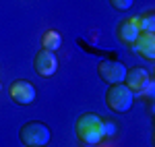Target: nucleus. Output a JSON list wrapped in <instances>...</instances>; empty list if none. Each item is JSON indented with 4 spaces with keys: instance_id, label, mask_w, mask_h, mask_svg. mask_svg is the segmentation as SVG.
<instances>
[{
    "instance_id": "nucleus-1",
    "label": "nucleus",
    "mask_w": 155,
    "mask_h": 147,
    "mask_svg": "<svg viewBox=\"0 0 155 147\" xmlns=\"http://www.w3.org/2000/svg\"><path fill=\"white\" fill-rule=\"evenodd\" d=\"M101 116H97L95 112H85L77 118L74 122V133L77 139L83 145H99L104 141V131H101Z\"/></svg>"
},
{
    "instance_id": "nucleus-2",
    "label": "nucleus",
    "mask_w": 155,
    "mask_h": 147,
    "mask_svg": "<svg viewBox=\"0 0 155 147\" xmlns=\"http://www.w3.org/2000/svg\"><path fill=\"white\" fill-rule=\"evenodd\" d=\"M52 139L48 124L41 120H29L19 129V141L25 147H46Z\"/></svg>"
},
{
    "instance_id": "nucleus-3",
    "label": "nucleus",
    "mask_w": 155,
    "mask_h": 147,
    "mask_svg": "<svg viewBox=\"0 0 155 147\" xmlns=\"http://www.w3.org/2000/svg\"><path fill=\"white\" fill-rule=\"evenodd\" d=\"M134 104V93H132L124 83H114L106 91V106L116 114H126Z\"/></svg>"
},
{
    "instance_id": "nucleus-4",
    "label": "nucleus",
    "mask_w": 155,
    "mask_h": 147,
    "mask_svg": "<svg viewBox=\"0 0 155 147\" xmlns=\"http://www.w3.org/2000/svg\"><path fill=\"white\" fill-rule=\"evenodd\" d=\"M8 95L15 104H19V106H29V104H33L37 98V91H35V85L31 83V81H27V79H17V81H12L11 87H8Z\"/></svg>"
},
{
    "instance_id": "nucleus-5",
    "label": "nucleus",
    "mask_w": 155,
    "mask_h": 147,
    "mask_svg": "<svg viewBox=\"0 0 155 147\" xmlns=\"http://www.w3.org/2000/svg\"><path fill=\"white\" fill-rule=\"evenodd\" d=\"M97 75L101 81H106L107 85L114 83H124L126 77V66L118 60H101L97 64Z\"/></svg>"
},
{
    "instance_id": "nucleus-6",
    "label": "nucleus",
    "mask_w": 155,
    "mask_h": 147,
    "mask_svg": "<svg viewBox=\"0 0 155 147\" xmlns=\"http://www.w3.org/2000/svg\"><path fill=\"white\" fill-rule=\"evenodd\" d=\"M33 68H35V73L39 77H52V75H56L58 71V58H56V52H50V50H39L35 54V58H33Z\"/></svg>"
},
{
    "instance_id": "nucleus-7",
    "label": "nucleus",
    "mask_w": 155,
    "mask_h": 147,
    "mask_svg": "<svg viewBox=\"0 0 155 147\" xmlns=\"http://www.w3.org/2000/svg\"><path fill=\"white\" fill-rule=\"evenodd\" d=\"M149 81H151V75H149L147 68H143V66H132V68H126L124 85L128 87L134 95H137V93H141Z\"/></svg>"
},
{
    "instance_id": "nucleus-8",
    "label": "nucleus",
    "mask_w": 155,
    "mask_h": 147,
    "mask_svg": "<svg viewBox=\"0 0 155 147\" xmlns=\"http://www.w3.org/2000/svg\"><path fill=\"white\" fill-rule=\"evenodd\" d=\"M134 52H139L145 60H155V33H147V31H139V35L130 44Z\"/></svg>"
},
{
    "instance_id": "nucleus-9",
    "label": "nucleus",
    "mask_w": 155,
    "mask_h": 147,
    "mask_svg": "<svg viewBox=\"0 0 155 147\" xmlns=\"http://www.w3.org/2000/svg\"><path fill=\"white\" fill-rule=\"evenodd\" d=\"M139 35V25H137V17L134 19H126V21H120L116 27V37H118L122 44H134V39Z\"/></svg>"
},
{
    "instance_id": "nucleus-10",
    "label": "nucleus",
    "mask_w": 155,
    "mask_h": 147,
    "mask_svg": "<svg viewBox=\"0 0 155 147\" xmlns=\"http://www.w3.org/2000/svg\"><path fill=\"white\" fill-rule=\"evenodd\" d=\"M39 44H41V48H44V50L56 52V50H60V46H62V35H60L56 29H48V31L41 33Z\"/></svg>"
},
{
    "instance_id": "nucleus-11",
    "label": "nucleus",
    "mask_w": 155,
    "mask_h": 147,
    "mask_svg": "<svg viewBox=\"0 0 155 147\" xmlns=\"http://www.w3.org/2000/svg\"><path fill=\"white\" fill-rule=\"evenodd\" d=\"M137 25H139V31H147V33H155V12L147 11L143 15L137 17Z\"/></svg>"
},
{
    "instance_id": "nucleus-12",
    "label": "nucleus",
    "mask_w": 155,
    "mask_h": 147,
    "mask_svg": "<svg viewBox=\"0 0 155 147\" xmlns=\"http://www.w3.org/2000/svg\"><path fill=\"white\" fill-rule=\"evenodd\" d=\"M110 4L120 12H126L132 8V4H134V0H110Z\"/></svg>"
},
{
    "instance_id": "nucleus-13",
    "label": "nucleus",
    "mask_w": 155,
    "mask_h": 147,
    "mask_svg": "<svg viewBox=\"0 0 155 147\" xmlns=\"http://www.w3.org/2000/svg\"><path fill=\"white\" fill-rule=\"evenodd\" d=\"M101 131H104V137H114L118 133V126L114 120H101Z\"/></svg>"
},
{
    "instance_id": "nucleus-14",
    "label": "nucleus",
    "mask_w": 155,
    "mask_h": 147,
    "mask_svg": "<svg viewBox=\"0 0 155 147\" xmlns=\"http://www.w3.org/2000/svg\"><path fill=\"white\" fill-rule=\"evenodd\" d=\"M139 95H141V98H147V99H153V95H155V83H153V81H149Z\"/></svg>"
},
{
    "instance_id": "nucleus-15",
    "label": "nucleus",
    "mask_w": 155,
    "mask_h": 147,
    "mask_svg": "<svg viewBox=\"0 0 155 147\" xmlns=\"http://www.w3.org/2000/svg\"><path fill=\"white\" fill-rule=\"evenodd\" d=\"M0 91H2V83H0Z\"/></svg>"
}]
</instances>
